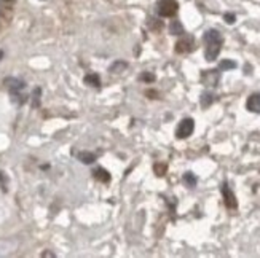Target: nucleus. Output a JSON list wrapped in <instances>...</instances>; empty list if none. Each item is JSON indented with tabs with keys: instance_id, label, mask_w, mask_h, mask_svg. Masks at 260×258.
Returning <instances> with one entry per match:
<instances>
[{
	"instance_id": "obj_1",
	"label": "nucleus",
	"mask_w": 260,
	"mask_h": 258,
	"mask_svg": "<svg viewBox=\"0 0 260 258\" xmlns=\"http://www.w3.org/2000/svg\"><path fill=\"white\" fill-rule=\"evenodd\" d=\"M179 4L176 0H160L158 2V15L163 18H171L177 13Z\"/></svg>"
},
{
	"instance_id": "obj_2",
	"label": "nucleus",
	"mask_w": 260,
	"mask_h": 258,
	"mask_svg": "<svg viewBox=\"0 0 260 258\" xmlns=\"http://www.w3.org/2000/svg\"><path fill=\"white\" fill-rule=\"evenodd\" d=\"M193 131H195V121L191 118H185L179 123V126L176 129V136L179 139H187L193 134Z\"/></svg>"
},
{
	"instance_id": "obj_3",
	"label": "nucleus",
	"mask_w": 260,
	"mask_h": 258,
	"mask_svg": "<svg viewBox=\"0 0 260 258\" xmlns=\"http://www.w3.org/2000/svg\"><path fill=\"white\" fill-rule=\"evenodd\" d=\"M205 43H206V50H205L206 59L208 61H216L219 53H220L223 40H209V42H205Z\"/></svg>"
},
{
	"instance_id": "obj_4",
	"label": "nucleus",
	"mask_w": 260,
	"mask_h": 258,
	"mask_svg": "<svg viewBox=\"0 0 260 258\" xmlns=\"http://www.w3.org/2000/svg\"><path fill=\"white\" fill-rule=\"evenodd\" d=\"M222 195H223L225 206H227L229 209H236V207H238V201H236V198H235V193L229 188L227 183L222 185Z\"/></svg>"
},
{
	"instance_id": "obj_5",
	"label": "nucleus",
	"mask_w": 260,
	"mask_h": 258,
	"mask_svg": "<svg viewBox=\"0 0 260 258\" xmlns=\"http://www.w3.org/2000/svg\"><path fill=\"white\" fill-rule=\"evenodd\" d=\"M219 78H220V75L217 70H205L201 73V82L206 86H217Z\"/></svg>"
},
{
	"instance_id": "obj_6",
	"label": "nucleus",
	"mask_w": 260,
	"mask_h": 258,
	"mask_svg": "<svg viewBox=\"0 0 260 258\" xmlns=\"http://www.w3.org/2000/svg\"><path fill=\"white\" fill-rule=\"evenodd\" d=\"M193 45H195L193 37H185L176 43V51L177 53H190L193 50Z\"/></svg>"
},
{
	"instance_id": "obj_7",
	"label": "nucleus",
	"mask_w": 260,
	"mask_h": 258,
	"mask_svg": "<svg viewBox=\"0 0 260 258\" xmlns=\"http://www.w3.org/2000/svg\"><path fill=\"white\" fill-rule=\"evenodd\" d=\"M246 107L249 112H254V114H260V93L251 94L249 99H247Z\"/></svg>"
},
{
	"instance_id": "obj_8",
	"label": "nucleus",
	"mask_w": 260,
	"mask_h": 258,
	"mask_svg": "<svg viewBox=\"0 0 260 258\" xmlns=\"http://www.w3.org/2000/svg\"><path fill=\"white\" fill-rule=\"evenodd\" d=\"M5 85L11 89V91H19V89H22V88H24V83H22L21 80H18V78H7V80H5Z\"/></svg>"
},
{
	"instance_id": "obj_9",
	"label": "nucleus",
	"mask_w": 260,
	"mask_h": 258,
	"mask_svg": "<svg viewBox=\"0 0 260 258\" xmlns=\"http://www.w3.org/2000/svg\"><path fill=\"white\" fill-rule=\"evenodd\" d=\"M128 69V62L125 61H115L114 64L110 65V72L112 73H121L123 70Z\"/></svg>"
},
{
	"instance_id": "obj_10",
	"label": "nucleus",
	"mask_w": 260,
	"mask_h": 258,
	"mask_svg": "<svg viewBox=\"0 0 260 258\" xmlns=\"http://www.w3.org/2000/svg\"><path fill=\"white\" fill-rule=\"evenodd\" d=\"M78 160H80L82 163H85V164H91V163L96 161V155L89 153V152H82V153H78Z\"/></svg>"
},
{
	"instance_id": "obj_11",
	"label": "nucleus",
	"mask_w": 260,
	"mask_h": 258,
	"mask_svg": "<svg viewBox=\"0 0 260 258\" xmlns=\"http://www.w3.org/2000/svg\"><path fill=\"white\" fill-rule=\"evenodd\" d=\"M94 177L101 182H109L110 180V174L106 169H103V167H98V169L94 171Z\"/></svg>"
},
{
	"instance_id": "obj_12",
	"label": "nucleus",
	"mask_w": 260,
	"mask_h": 258,
	"mask_svg": "<svg viewBox=\"0 0 260 258\" xmlns=\"http://www.w3.org/2000/svg\"><path fill=\"white\" fill-rule=\"evenodd\" d=\"M169 32H171L173 35H182V33H184V26L180 24L179 21H173L171 26H169Z\"/></svg>"
},
{
	"instance_id": "obj_13",
	"label": "nucleus",
	"mask_w": 260,
	"mask_h": 258,
	"mask_svg": "<svg viewBox=\"0 0 260 258\" xmlns=\"http://www.w3.org/2000/svg\"><path fill=\"white\" fill-rule=\"evenodd\" d=\"M214 99H216V96H214L212 93H203L201 94V107L208 108L214 102Z\"/></svg>"
},
{
	"instance_id": "obj_14",
	"label": "nucleus",
	"mask_w": 260,
	"mask_h": 258,
	"mask_svg": "<svg viewBox=\"0 0 260 258\" xmlns=\"http://www.w3.org/2000/svg\"><path fill=\"white\" fill-rule=\"evenodd\" d=\"M197 182H198V178H197L195 174H191V172H185V174H184V183H185L187 187L193 188V187H197Z\"/></svg>"
},
{
	"instance_id": "obj_15",
	"label": "nucleus",
	"mask_w": 260,
	"mask_h": 258,
	"mask_svg": "<svg viewBox=\"0 0 260 258\" xmlns=\"http://www.w3.org/2000/svg\"><path fill=\"white\" fill-rule=\"evenodd\" d=\"M236 64L235 61H232V59H225V61H222L220 64H219V69L220 70H230V69H236Z\"/></svg>"
},
{
	"instance_id": "obj_16",
	"label": "nucleus",
	"mask_w": 260,
	"mask_h": 258,
	"mask_svg": "<svg viewBox=\"0 0 260 258\" xmlns=\"http://www.w3.org/2000/svg\"><path fill=\"white\" fill-rule=\"evenodd\" d=\"M85 82H86L88 85H91V86H99V83H101L99 77H98L96 73H89V75H86V77H85Z\"/></svg>"
},
{
	"instance_id": "obj_17",
	"label": "nucleus",
	"mask_w": 260,
	"mask_h": 258,
	"mask_svg": "<svg viewBox=\"0 0 260 258\" xmlns=\"http://www.w3.org/2000/svg\"><path fill=\"white\" fill-rule=\"evenodd\" d=\"M166 169H168V166H166V164H161V163H156V164L153 166V171H155L156 175H165Z\"/></svg>"
},
{
	"instance_id": "obj_18",
	"label": "nucleus",
	"mask_w": 260,
	"mask_h": 258,
	"mask_svg": "<svg viewBox=\"0 0 260 258\" xmlns=\"http://www.w3.org/2000/svg\"><path fill=\"white\" fill-rule=\"evenodd\" d=\"M141 80L142 82H147V83H152V82H155V75L153 73H149V72H144L142 75H141Z\"/></svg>"
},
{
	"instance_id": "obj_19",
	"label": "nucleus",
	"mask_w": 260,
	"mask_h": 258,
	"mask_svg": "<svg viewBox=\"0 0 260 258\" xmlns=\"http://www.w3.org/2000/svg\"><path fill=\"white\" fill-rule=\"evenodd\" d=\"M223 19H225V22H227V24H233V22L236 21V16L233 13H227V15L223 16Z\"/></svg>"
},
{
	"instance_id": "obj_20",
	"label": "nucleus",
	"mask_w": 260,
	"mask_h": 258,
	"mask_svg": "<svg viewBox=\"0 0 260 258\" xmlns=\"http://www.w3.org/2000/svg\"><path fill=\"white\" fill-rule=\"evenodd\" d=\"M2 58H4V53H2V51H0V59H2Z\"/></svg>"
}]
</instances>
